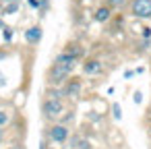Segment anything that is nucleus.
Instances as JSON below:
<instances>
[{
	"mask_svg": "<svg viewBox=\"0 0 151 149\" xmlns=\"http://www.w3.org/2000/svg\"><path fill=\"white\" fill-rule=\"evenodd\" d=\"M13 2H17V0H13Z\"/></svg>",
	"mask_w": 151,
	"mask_h": 149,
	"instance_id": "4be33fe9",
	"label": "nucleus"
},
{
	"mask_svg": "<svg viewBox=\"0 0 151 149\" xmlns=\"http://www.w3.org/2000/svg\"><path fill=\"white\" fill-rule=\"evenodd\" d=\"M40 37H42V27H31V29L25 31V40H27L29 44L40 42Z\"/></svg>",
	"mask_w": 151,
	"mask_h": 149,
	"instance_id": "423d86ee",
	"label": "nucleus"
},
{
	"mask_svg": "<svg viewBox=\"0 0 151 149\" xmlns=\"http://www.w3.org/2000/svg\"><path fill=\"white\" fill-rule=\"evenodd\" d=\"M4 2H13V0H4Z\"/></svg>",
	"mask_w": 151,
	"mask_h": 149,
	"instance_id": "aec40b11",
	"label": "nucleus"
},
{
	"mask_svg": "<svg viewBox=\"0 0 151 149\" xmlns=\"http://www.w3.org/2000/svg\"><path fill=\"white\" fill-rule=\"evenodd\" d=\"M75 145H77V149H89V143L81 141V139H75Z\"/></svg>",
	"mask_w": 151,
	"mask_h": 149,
	"instance_id": "9d476101",
	"label": "nucleus"
},
{
	"mask_svg": "<svg viewBox=\"0 0 151 149\" xmlns=\"http://www.w3.org/2000/svg\"><path fill=\"white\" fill-rule=\"evenodd\" d=\"M79 89H81V81H79V79H73V81L68 83V87L64 89V95H68V97H75V95L79 93Z\"/></svg>",
	"mask_w": 151,
	"mask_h": 149,
	"instance_id": "0eeeda50",
	"label": "nucleus"
},
{
	"mask_svg": "<svg viewBox=\"0 0 151 149\" xmlns=\"http://www.w3.org/2000/svg\"><path fill=\"white\" fill-rule=\"evenodd\" d=\"M132 13L141 19L151 17V0H134L132 2Z\"/></svg>",
	"mask_w": 151,
	"mask_h": 149,
	"instance_id": "f03ea898",
	"label": "nucleus"
},
{
	"mask_svg": "<svg viewBox=\"0 0 151 149\" xmlns=\"http://www.w3.org/2000/svg\"><path fill=\"white\" fill-rule=\"evenodd\" d=\"M126 2H128V0H108V4L114 6V9H120V6H124Z\"/></svg>",
	"mask_w": 151,
	"mask_h": 149,
	"instance_id": "1a4fd4ad",
	"label": "nucleus"
},
{
	"mask_svg": "<svg viewBox=\"0 0 151 149\" xmlns=\"http://www.w3.org/2000/svg\"><path fill=\"white\" fill-rule=\"evenodd\" d=\"M0 139H2V130H0Z\"/></svg>",
	"mask_w": 151,
	"mask_h": 149,
	"instance_id": "412c9836",
	"label": "nucleus"
},
{
	"mask_svg": "<svg viewBox=\"0 0 151 149\" xmlns=\"http://www.w3.org/2000/svg\"><path fill=\"white\" fill-rule=\"evenodd\" d=\"M143 101V95H141V91H137L134 93V104H141Z\"/></svg>",
	"mask_w": 151,
	"mask_h": 149,
	"instance_id": "dca6fc26",
	"label": "nucleus"
},
{
	"mask_svg": "<svg viewBox=\"0 0 151 149\" xmlns=\"http://www.w3.org/2000/svg\"><path fill=\"white\" fill-rule=\"evenodd\" d=\"M29 6L31 9H40L42 6V0H29Z\"/></svg>",
	"mask_w": 151,
	"mask_h": 149,
	"instance_id": "ddd939ff",
	"label": "nucleus"
},
{
	"mask_svg": "<svg viewBox=\"0 0 151 149\" xmlns=\"http://www.w3.org/2000/svg\"><path fill=\"white\" fill-rule=\"evenodd\" d=\"M112 112H114V116H116V120H120V118H122V112H120V106H118V104H114V108H112Z\"/></svg>",
	"mask_w": 151,
	"mask_h": 149,
	"instance_id": "9b49d317",
	"label": "nucleus"
},
{
	"mask_svg": "<svg viewBox=\"0 0 151 149\" xmlns=\"http://www.w3.org/2000/svg\"><path fill=\"white\" fill-rule=\"evenodd\" d=\"M11 149H21V147H11Z\"/></svg>",
	"mask_w": 151,
	"mask_h": 149,
	"instance_id": "6ab92c4d",
	"label": "nucleus"
},
{
	"mask_svg": "<svg viewBox=\"0 0 151 149\" xmlns=\"http://www.w3.org/2000/svg\"><path fill=\"white\" fill-rule=\"evenodd\" d=\"M0 29H4V23H2V19H0Z\"/></svg>",
	"mask_w": 151,
	"mask_h": 149,
	"instance_id": "a211bd4d",
	"label": "nucleus"
},
{
	"mask_svg": "<svg viewBox=\"0 0 151 149\" xmlns=\"http://www.w3.org/2000/svg\"><path fill=\"white\" fill-rule=\"evenodd\" d=\"M75 64H68V62H56L52 68H50V83L52 85H60L66 81V77L70 75Z\"/></svg>",
	"mask_w": 151,
	"mask_h": 149,
	"instance_id": "f257e3e1",
	"label": "nucleus"
},
{
	"mask_svg": "<svg viewBox=\"0 0 151 149\" xmlns=\"http://www.w3.org/2000/svg\"><path fill=\"white\" fill-rule=\"evenodd\" d=\"M143 37H145V40H149V37H151V29H149V27H145V29H143Z\"/></svg>",
	"mask_w": 151,
	"mask_h": 149,
	"instance_id": "2eb2a0df",
	"label": "nucleus"
},
{
	"mask_svg": "<svg viewBox=\"0 0 151 149\" xmlns=\"http://www.w3.org/2000/svg\"><path fill=\"white\" fill-rule=\"evenodd\" d=\"M108 17H110V9L101 6V9H97V11H95V21L104 23V21H108Z\"/></svg>",
	"mask_w": 151,
	"mask_h": 149,
	"instance_id": "6e6552de",
	"label": "nucleus"
},
{
	"mask_svg": "<svg viewBox=\"0 0 151 149\" xmlns=\"http://www.w3.org/2000/svg\"><path fill=\"white\" fill-rule=\"evenodd\" d=\"M17 9H19V6H17V4H11V6H9V9H6V13H15V11H17Z\"/></svg>",
	"mask_w": 151,
	"mask_h": 149,
	"instance_id": "f3484780",
	"label": "nucleus"
},
{
	"mask_svg": "<svg viewBox=\"0 0 151 149\" xmlns=\"http://www.w3.org/2000/svg\"><path fill=\"white\" fill-rule=\"evenodd\" d=\"M11 37H13V29H9V27H4V40L9 42Z\"/></svg>",
	"mask_w": 151,
	"mask_h": 149,
	"instance_id": "4468645a",
	"label": "nucleus"
},
{
	"mask_svg": "<svg viewBox=\"0 0 151 149\" xmlns=\"http://www.w3.org/2000/svg\"><path fill=\"white\" fill-rule=\"evenodd\" d=\"M99 71H101L99 60H87V62L83 64V73H85V75H95V73H99Z\"/></svg>",
	"mask_w": 151,
	"mask_h": 149,
	"instance_id": "39448f33",
	"label": "nucleus"
},
{
	"mask_svg": "<svg viewBox=\"0 0 151 149\" xmlns=\"http://www.w3.org/2000/svg\"><path fill=\"white\" fill-rule=\"evenodd\" d=\"M50 139L56 141V143H64V141L68 139V128H66L64 124H56V126H52V128H50Z\"/></svg>",
	"mask_w": 151,
	"mask_h": 149,
	"instance_id": "20e7f679",
	"label": "nucleus"
},
{
	"mask_svg": "<svg viewBox=\"0 0 151 149\" xmlns=\"http://www.w3.org/2000/svg\"><path fill=\"white\" fill-rule=\"evenodd\" d=\"M6 122H9V116H6V114H4L2 110H0V126H4Z\"/></svg>",
	"mask_w": 151,
	"mask_h": 149,
	"instance_id": "f8f14e48",
	"label": "nucleus"
},
{
	"mask_svg": "<svg viewBox=\"0 0 151 149\" xmlns=\"http://www.w3.org/2000/svg\"><path fill=\"white\" fill-rule=\"evenodd\" d=\"M44 114L50 116V118L62 114V101L60 99H48V101H44Z\"/></svg>",
	"mask_w": 151,
	"mask_h": 149,
	"instance_id": "7ed1b4c3",
	"label": "nucleus"
}]
</instances>
